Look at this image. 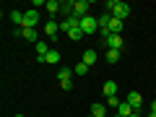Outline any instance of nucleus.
<instances>
[{
  "label": "nucleus",
  "mask_w": 156,
  "mask_h": 117,
  "mask_svg": "<svg viewBox=\"0 0 156 117\" xmlns=\"http://www.w3.org/2000/svg\"><path fill=\"white\" fill-rule=\"evenodd\" d=\"M107 8H109V16L120 18V21H125L130 16V5L122 3V0H107Z\"/></svg>",
  "instance_id": "1"
},
{
  "label": "nucleus",
  "mask_w": 156,
  "mask_h": 117,
  "mask_svg": "<svg viewBox=\"0 0 156 117\" xmlns=\"http://www.w3.org/2000/svg\"><path fill=\"white\" fill-rule=\"evenodd\" d=\"M81 31H83V34H94V31H99V18H94V16H83V18H81Z\"/></svg>",
  "instance_id": "2"
},
{
  "label": "nucleus",
  "mask_w": 156,
  "mask_h": 117,
  "mask_svg": "<svg viewBox=\"0 0 156 117\" xmlns=\"http://www.w3.org/2000/svg\"><path fill=\"white\" fill-rule=\"evenodd\" d=\"M37 23H39V11L37 8H29V11L23 13V26L21 29H34Z\"/></svg>",
  "instance_id": "3"
},
{
  "label": "nucleus",
  "mask_w": 156,
  "mask_h": 117,
  "mask_svg": "<svg viewBox=\"0 0 156 117\" xmlns=\"http://www.w3.org/2000/svg\"><path fill=\"white\" fill-rule=\"evenodd\" d=\"M125 101H128V104L133 107L135 112H140V109H143V96H140V91H128Z\"/></svg>",
  "instance_id": "4"
},
{
  "label": "nucleus",
  "mask_w": 156,
  "mask_h": 117,
  "mask_svg": "<svg viewBox=\"0 0 156 117\" xmlns=\"http://www.w3.org/2000/svg\"><path fill=\"white\" fill-rule=\"evenodd\" d=\"M122 44H125V42H122L120 34H109V39H104V47H107V50H117V52H120V50H122Z\"/></svg>",
  "instance_id": "5"
},
{
  "label": "nucleus",
  "mask_w": 156,
  "mask_h": 117,
  "mask_svg": "<svg viewBox=\"0 0 156 117\" xmlns=\"http://www.w3.org/2000/svg\"><path fill=\"white\" fill-rule=\"evenodd\" d=\"M73 16H78V18L89 16V3H86V0H76V3H73Z\"/></svg>",
  "instance_id": "6"
},
{
  "label": "nucleus",
  "mask_w": 156,
  "mask_h": 117,
  "mask_svg": "<svg viewBox=\"0 0 156 117\" xmlns=\"http://www.w3.org/2000/svg\"><path fill=\"white\" fill-rule=\"evenodd\" d=\"M42 31H44V37L55 39V37H57V31H60V23H57V21H47V23H44V29H42Z\"/></svg>",
  "instance_id": "7"
},
{
  "label": "nucleus",
  "mask_w": 156,
  "mask_h": 117,
  "mask_svg": "<svg viewBox=\"0 0 156 117\" xmlns=\"http://www.w3.org/2000/svg\"><path fill=\"white\" fill-rule=\"evenodd\" d=\"M101 94L109 99V96H117V83L115 81H104V86H101Z\"/></svg>",
  "instance_id": "8"
},
{
  "label": "nucleus",
  "mask_w": 156,
  "mask_h": 117,
  "mask_svg": "<svg viewBox=\"0 0 156 117\" xmlns=\"http://www.w3.org/2000/svg\"><path fill=\"white\" fill-rule=\"evenodd\" d=\"M107 104H99V101H96V104H91V109H89V115H94V117H107Z\"/></svg>",
  "instance_id": "9"
},
{
  "label": "nucleus",
  "mask_w": 156,
  "mask_h": 117,
  "mask_svg": "<svg viewBox=\"0 0 156 117\" xmlns=\"http://www.w3.org/2000/svg\"><path fill=\"white\" fill-rule=\"evenodd\" d=\"M57 81H60V83L73 81V68H60V70H57Z\"/></svg>",
  "instance_id": "10"
},
{
  "label": "nucleus",
  "mask_w": 156,
  "mask_h": 117,
  "mask_svg": "<svg viewBox=\"0 0 156 117\" xmlns=\"http://www.w3.org/2000/svg\"><path fill=\"white\" fill-rule=\"evenodd\" d=\"M96 60H99V55H96L94 50H86V52H83V57H81V62H86V65H89V68L94 65Z\"/></svg>",
  "instance_id": "11"
},
{
  "label": "nucleus",
  "mask_w": 156,
  "mask_h": 117,
  "mask_svg": "<svg viewBox=\"0 0 156 117\" xmlns=\"http://www.w3.org/2000/svg\"><path fill=\"white\" fill-rule=\"evenodd\" d=\"M23 39H26V42H34V44H39V31H37V29H23Z\"/></svg>",
  "instance_id": "12"
},
{
  "label": "nucleus",
  "mask_w": 156,
  "mask_h": 117,
  "mask_svg": "<svg viewBox=\"0 0 156 117\" xmlns=\"http://www.w3.org/2000/svg\"><path fill=\"white\" fill-rule=\"evenodd\" d=\"M11 21L16 23L18 29H21V26H23V11H18V8H13V11H11Z\"/></svg>",
  "instance_id": "13"
},
{
  "label": "nucleus",
  "mask_w": 156,
  "mask_h": 117,
  "mask_svg": "<svg viewBox=\"0 0 156 117\" xmlns=\"http://www.w3.org/2000/svg\"><path fill=\"white\" fill-rule=\"evenodd\" d=\"M107 29H109L112 34H120V31H122V21H120V18H115V16H112V18H109V26H107Z\"/></svg>",
  "instance_id": "14"
},
{
  "label": "nucleus",
  "mask_w": 156,
  "mask_h": 117,
  "mask_svg": "<svg viewBox=\"0 0 156 117\" xmlns=\"http://www.w3.org/2000/svg\"><path fill=\"white\" fill-rule=\"evenodd\" d=\"M133 107H130L128 104V101H122V104H120V107H117V115H122V117H130V115H133Z\"/></svg>",
  "instance_id": "15"
},
{
  "label": "nucleus",
  "mask_w": 156,
  "mask_h": 117,
  "mask_svg": "<svg viewBox=\"0 0 156 117\" xmlns=\"http://www.w3.org/2000/svg\"><path fill=\"white\" fill-rule=\"evenodd\" d=\"M60 62V50H50L47 52V65H57Z\"/></svg>",
  "instance_id": "16"
},
{
  "label": "nucleus",
  "mask_w": 156,
  "mask_h": 117,
  "mask_svg": "<svg viewBox=\"0 0 156 117\" xmlns=\"http://www.w3.org/2000/svg\"><path fill=\"white\" fill-rule=\"evenodd\" d=\"M104 60L109 62V65H115V62L120 60V52H117V50H107V55H104Z\"/></svg>",
  "instance_id": "17"
},
{
  "label": "nucleus",
  "mask_w": 156,
  "mask_h": 117,
  "mask_svg": "<svg viewBox=\"0 0 156 117\" xmlns=\"http://www.w3.org/2000/svg\"><path fill=\"white\" fill-rule=\"evenodd\" d=\"M47 11H50V13L62 11V3H60V0H47Z\"/></svg>",
  "instance_id": "18"
},
{
  "label": "nucleus",
  "mask_w": 156,
  "mask_h": 117,
  "mask_svg": "<svg viewBox=\"0 0 156 117\" xmlns=\"http://www.w3.org/2000/svg\"><path fill=\"white\" fill-rule=\"evenodd\" d=\"M34 50H37L39 57H47V52H50V50H47V42H39V44H34Z\"/></svg>",
  "instance_id": "19"
},
{
  "label": "nucleus",
  "mask_w": 156,
  "mask_h": 117,
  "mask_svg": "<svg viewBox=\"0 0 156 117\" xmlns=\"http://www.w3.org/2000/svg\"><path fill=\"white\" fill-rule=\"evenodd\" d=\"M73 73H76V76H86V73H89V65H86V62H78V65L73 68Z\"/></svg>",
  "instance_id": "20"
},
{
  "label": "nucleus",
  "mask_w": 156,
  "mask_h": 117,
  "mask_svg": "<svg viewBox=\"0 0 156 117\" xmlns=\"http://www.w3.org/2000/svg\"><path fill=\"white\" fill-rule=\"evenodd\" d=\"M120 104H122V101L117 99V96H109V99H107V109H115L117 112V107H120Z\"/></svg>",
  "instance_id": "21"
},
{
  "label": "nucleus",
  "mask_w": 156,
  "mask_h": 117,
  "mask_svg": "<svg viewBox=\"0 0 156 117\" xmlns=\"http://www.w3.org/2000/svg\"><path fill=\"white\" fill-rule=\"evenodd\" d=\"M81 37H83V31H81V29H70V31H68V39H73V42H78Z\"/></svg>",
  "instance_id": "22"
},
{
  "label": "nucleus",
  "mask_w": 156,
  "mask_h": 117,
  "mask_svg": "<svg viewBox=\"0 0 156 117\" xmlns=\"http://www.w3.org/2000/svg\"><path fill=\"white\" fill-rule=\"evenodd\" d=\"M60 89H62V91H70V89H73V81H65V83H60Z\"/></svg>",
  "instance_id": "23"
},
{
  "label": "nucleus",
  "mask_w": 156,
  "mask_h": 117,
  "mask_svg": "<svg viewBox=\"0 0 156 117\" xmlns=\"http://www.w3.org/2000/svg\"><path fill=\"white\" fill-rule=\"evenodd\" d=\"M151 112H156V101H151Z\"/></svg>",
  "instance_id": "24"
},
{
  "label": "nucleus",
  "mask_w": 156,
  "mask_h": 117,
  "mask_svg": "<svg viewBox=\"0 0 156 117\" xmlns=\"http://www.w3.org/2000/svg\"><path fill=\"white\" fill-rule=\"evenodd\" d=\"M130 117H143V115H140V112H133V115H130Z\"/></svg>",
  "instance_id": "25"
},
{
  "label": "nucleus",
  "mask_w": 156,
  "mask_h": 117,
  "mask_svg": "<svg viewBox=\"0 0 156 117\" xmlns=\"http://www.w3.org/2000/svg\"><path fill=\"white\" fill-rule=\"evenodd\" d=\"M148 117H156V112H151V115H148Z\"/></svg>",
  "instance_id": "26"
},
{
  "label": "nucleus",
  "mask_w": 156,
  "mask_h": 117,
  "mask_svg": "<svg viewBox=\"0 0 156 117\" xmlns=\"http://www.w3.org/2000/svg\"><path fill=\"white\" fill-rule=\"evenodd\" d=\"M112 117H122V115H117V112H115V115H112Z\"/></svg>",
  "instance_id": "27"
},
{
  "label": "nucleus",
  "mask_w": 156,
  "mask_h": 117,
  "mask_svg": "<svg viewBox=\"0 0 156 117\" xmlns=\"http://www.w3.org/2000/svg\"><path fill=\"white\" fill-rule=\"evenodd\" d=\"M13 117H23V115H13Z\"/></svg>",
  "instance_id": "28"
},
{
  "label": "nucleus",
  "mask_w": 156,
  "mask_h": 117,
  "mask_svg": "<svg viewBox=\"0 0 156 117\" xmlns=\"http://www.w3.org/2000/svg\"><path fill=\"white\" fill-rule=\"evenodd\" d=\"M86 117H94V115H86Z\"/></svg>",
  "instance_id": "29"
}]
</instances>
